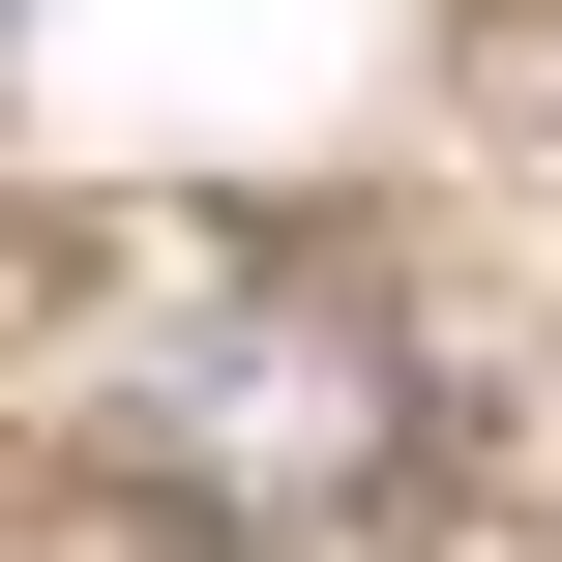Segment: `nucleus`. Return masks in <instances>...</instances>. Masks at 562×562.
Instances as JSON below:
<instances>
[{"mask_svg":"<svg viewBox=\"0 0 562 562\" xmlns=\"http://www.w3.org/2000/svg\"><path fill=\"white\" fill-rule=\"evenodd\" d=\"M0 30H30V0H0Z\"/></svg>","mask_w":562,"mask_h":562,"instance_id":"nucleus-2","label":"nucleus"},{"mask_svg":"<svg viewBox=\"0 0 562 562\" xmlns=\"http://www.w3.org/2000/svg\"><path fill=\"white\" fill-rule=\"evenodd\" d=\"M385 415H415V356H385L356 296H267V267H237V296H178V326H148V385H119V445H148L207 533L356 504V474H385Z\"/></svg>","mask_w":562,"mask_h":562,"instance_id":"nucleus-1","label":"nucleus"}]
</instances>
